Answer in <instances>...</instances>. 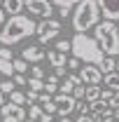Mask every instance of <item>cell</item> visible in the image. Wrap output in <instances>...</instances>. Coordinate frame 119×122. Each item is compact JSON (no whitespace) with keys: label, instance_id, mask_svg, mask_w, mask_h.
I'll return each mask as SVG.
<instances>
[{"label":"cell","instance_id":"cell-43","mask_svg":"<svg viewBox=\"0 0 119 122\" xmlns=\"http://www.w3.org/2000/svg\"><path fill=\"white\" fill-rule=\"evenodd\" d=\"M0 2H2V0H0Z\"/></svg>","mask_w":119,"mask_h":122},{"label":"cell","instance_id":"cell-35","mask_svg":"<svg viewBox=\"0 0 119 122\" xmlns=\"http://www.w3.org/2000/svg\"><path fill=\"white\" fill-rule=\"evenodd\" d=\"M75 122H93V117H91V115H79Z\"/></svg>","mask_w":119,"mask_h":122},{"label":"cell","instance_id":"cell-40","mask_svg":"<svg viewBox=\"0 0 119 122\" xmlns=\"http://www.w3.org/2000/svg\"><path fill=\"white\" fill-rule=\"evenodd\" d=\"M114 71H117V73H119V61H117V68H114Z\"/></svg>","mask_w":119,"mask_h":122},{"label":"cell","instance_id":"cell-33","mask_svg":"<svg viewBox=\"0 0 119 122\" xmlns=\"http://www.w3.org/2000/svg\"><path fill=\"white\" fill-rule=\"evenodd\" d=\"M0 59H9V61H12V49L2 45V47H0Z\"/></svg>","mask_w":119,"mask_h":122},{"label":"cell","instance_id":"cell-26","mask_svg":"<svg viewBox=\"0 0 119 122\" xmlns=\"http://www.w3.org/2000/svg\"><path fill=\"white\" fill-rule=\"evenodd\" d=\"M40 94H42V92H33V89L26 92V101H28V106H30V103H40Z\"/></svg>","mask_w":119,"mask_h":122},{"label":"cell","instance_id":"cell-32","mask_svg":"<svg viewBox=\"0 0 119 122\" xmlns=\"http://www.w3.org/2000/svg\"><path fill=\"white\" fill-rule=\"evenodd\" d=\"M65 66H68V68H73V71H79L82 61H79V59H75V56H73V59H68V61H65Z\"/></svg>","mask_w":119,"mask_h":122},{"label":"cell","instance_id":"cell-31","mask_svg":"<svg viewBox=\"0 0 119 122\" xmlns=\"http://www.w3.org/2000/svg\"><path fill=\"white\" fill-rule=\"evenodd\" d=\"M40 106H42V110H45V113L56 115V106H54V101H47V103H40Z\"/></svg>","mask_w":119,"mask_h":122},{"label":"cell","instance_id":"cell-38","mask_svg":"<svg viewBox=\"0 0 119 122\" xmlns=\"http://www.w3.org/2000/svg\"><path fill=\"white\" fill-rule=\"evenodd\" d=\"M56 122H75V120H70V117H59Z\"/></svg>","mask_w":119,"mask_h":122},{"label":"cell","instance_id":"cell-11","mask_svg":"<svg viewBox=\"0 0 119 122\" xmlns=\"http://www.w3.org/2000/svg\"><path fill=\"white\" fill-rule=\"evenodd\" d=\"M47 59H49V63H51V66H54V68H56V75H68V73H65V54H63V52H59V49H56V47H54V49H49V52H47Z\"/></svg>","mask_w":119,"mask_h":122},{"label":"cell","instance_id":"cell-37","mask_svg":"<svg viewBox=\"0 0 119 122\" xmlns=\"http://www.w3.org/2000/svg\"><path fill=\"white\" fill-rule=\"evenodd\" d=\"M2 24H5V10L0 7V28H2Z\"/></svg>","mask_w":119,"mask_h":122},{"label":"cell","instance_id":"cell-18","mask_svg":"<svg viewBox=\"0 0 119 122\" xmlns=\"http://www.w3.org/2000/svg\"><path fill=\"white\" fill-rule=\"evenodd\" d=\"M96 99H101V87L98 85H89L87 89H84V101H96Z\"/></svg>","mask_w":119,"mask_h":122},{"label":"cell","instance_id":"cell-16","mask_svg":"<svg viewBox=\"0 0 119 122\" xmlns=\"http://www.w3.org/2000/svg\"><path fill=\"white\" fill-rule=\"evenodd\" d=\"M103 82H105L107 89H119V73H117V71L105 73V75H103Z\"/></svg>","mask_w":119,"mask_h":122},{"label":"cell","instance_id":"cell-15","mask_svg":"<svg viewBox=\"0 0 119 122\" xmlns=\"http://www.w3.org/2000/svg\"><path fill=\"white\" fill-rule=\"evenodd\" d=\"M51 2H54V7H59V14L65 19V16L70 14V10H73L79 0H51Z\"/></svg>","mask_w":119,"mask_h":122},{"label":"cell","instance_id":"cell-19","mask_svg":"<svg viewBox=\"0 0 119 122\" xmlns=\"http://www.w3.org/2000/svg\"><path fill=\"white\" fill-rule=\"evenodd\" d=\"M93 122H110L112 120V108H103V110H96L93 115Z\"/></svg>","mask_w":119,"mask_h":122},{"label":"cell","instance_id":"cell-34","mask_svg":"<svg viewBox=\"0 0 119 122\" xmlns=\"http://www.w3.org/2000/svg\"><path fill=\"white\" fill-rule=\"evenodd\" d=\"M117 106H119V89H114L112 99H110V108H117Z\"/></svg>","mask_w":119,"mask_h":122},{"label":"cell","instance_id":"cell-28","mask_svg":"<svg viewBox=\"0 0 119 122\" xmlns=\"http://www.w3.org/2000/svg\"><path fill=\"white\" fill-rule=\"evenodd\" d=\"M59 89H61V94H73V89H75V85H73V82H70V80H68V77H65V82H63V85H61Z\"/></svg>","mask_w":119,"mask_h":122},{"label":"cell","instance_id":"cell-8","mask_svg":"<svg viewBox=\"0 0 119 122\" xmlns=\"http://www.w3.org/2000/svg\"><path fill=\"white\" fill-rule=\"evenodd\" d=\"M51 101L56 106V115L59 117H68L75 110V103H77V99L73 94H56V96H51Z\"/></svg>","mask_w":119,"mask_h":122},{"label":"cell","instance_id":"cell-30","mask_svg":"<svg viewBox=\"0 0 119 122\" xmlns=\"http://www.w3.org/2000/svg\"><path fill=\"white\" fill-rule=\"evenodd\" d=\"M30 77H40V80H42V77H45V68H40V66L35 63V66L30 68Z\"/></svg>","mask_w":119,"mask_h":122},{"label":"cell","instance_id":"cell-20","mask_svg":"<svg viewBox=\"0 0 119 122\" xmlns=\"http://www.w3.org/2000/svg\"><path fill=\"white\" fill-rule=\"evenodd\" d=\"M0 73L5 77H12L14 75V66H12V61L9 59H0Z\"/></svg>","mask_w":119,"mask_h":122},{"label":"cell","instance_id":"cell-17","mask_svg":"<svg viewBox=\"0 0 119 122\" xmlns=\"http://www.w3.org/2000/svg\"><path fill=\"white\" fill-rule=\"evenodd\" d=\"M98 68H101V73H112L114 68H117V61H114V56H103V61L98 63Z\"/></svg>","mask_w":119,"mask_h":122},{"label":"cell","instance_id":"cell-41","mask_svg":"<svg viewBox=\"0 0 119 122\" xmlns=\"http://www.w3.org/2000/svg\"><path fill=\"white\" fill-rule=\"evenodd\" d=\"M110 122H119V120H114V117H112V120H110Z\"/></svg>","mask_w":119,"mask_h":122},{"label":"cell","instance_id":"cell-23","mask_svg":"<svg viewBox=\"0 0 119 122\" xmlns=\"http://www.w3.org/2000/svg\"><path fill=\"white\" fill-rule=\"evenodd\" d=\"M14 89H16V85L12 82V77H7V80H2V82H0V92H2L5 96H9Z\"/></svg>","mask_w":119,"mask_h":122},{"label":"cell","instance_id":"cell-12","mask_svg":"<svg viewBox=\"0 0 119 122\" xmlns=\"http://www.w3.org/2000/svg\"><path fill=\"white\" fill-rule=\"evenodd\" d=\"M47 56V52L42 49V47H37V45H30L23 49V54H21V59L23 61H28V63H40V61Z\"/></svg>","mask_w":119,"mask_h":122},{"label":"cell","instance_id":"cell-13","mask_svg":"<svg viewBox=\"0 0 119 122\" xmlns=\"http://www.w3.org/2000/svg\"><path fill=\"white\" fill-rule=\"evenodd\" d=\"M28 117L30 122H51V115L42 110V106H35V103H30L28 108Z\"/></svg>","mask_w":119,"mask_h":122},{"label":"cell","instance_id":"cell-27","mask_svg":"<svg viewBox=\"0 0 119 122\" xmlns=\"http://www.w3.org/2000/svg\"><path fill=\"white\" fill-rule=\"evenodd\" d=\"M26 80H28V77L21 75V73H14V75H12V82H14L16 87H26Z\"/></svg>","mask_w":119,"mask_h":122},{"label":"cell","instance_id":"cell-22","mask_svg":"<svg viewBox=\"0 0 119 122\" xmlns=\"http://www.w3.org/2000/svg\"><path fill=\"white\" fill-rule=\"evenodd\" d=\"M7 101H12V103H16V106H23L26 103V94L23 92H19V89H14L12 94H9V99Z\"/></svg>","mask_w":119,"mask_h":122},{"label":"cell","instance_id":"cell-10","mask_svg":"<svg viewBox=\"0 0 119 122\" xmlns=\"http://www.w3.org/2000/svg\"><path fill=\"white\" fill-rule=\"evenodd\" d=\"M96 5H98L103 19H107V21L119 19V0H96Z\"/></svg>","mask_w":119,"mask_h":122},{"label":"cell","instance_id":"cell-25","mask_svg":"<svg viewBox=\"0 0 119 122\" xmlns=\"http://www.w3.org/2000/svg\"><path fill=\"white\" fill-rule=\"evenodd\" d=\"M75 110H77L79 115H91V108H89V101H84V99H79V101L75 103Z\"/></svg>","mask_w":119,"mask_h":122},{"label":"cell","instance_id":"cell-42","mask_svg":"<svg viewBox=\"0 0 119 122\" xmlns=\"http://www.w3.org/2000/svg\"><path fill=\"white\" fill-rule=\"evenodd\" d=\"M0 122H2V117H0Z\"/></svg>","mask_w":119,"mask_h":122},{"label":"cell","instance_id":"cell-24","mask_svg":"<svg viewBox=\"0 0 119 122\" xmlns=\"http://www.w3.org/2000/svg\"><path fill=\"white\" fill-rule=\"evenodd\" d=\"M12 66H14V73H21V75H26V73H28V61H23V59L12 61Z\"/></svg>","mask_w":119,"mask_h":122},{"label":"cell","instance_id":"cell-5","mask_svg":"<svg viewBox=\"0 0 119 122\" xmlns=\"http://www.w3.org/2000/svg\"><path fill=\"white\" fill-rule=\"evenodd\" d=\"M59 33H61V21H56V19H42V21L35 26V35H37V40H40L42 45L56 40Z\"/></svg>","mask_w":119,"mask_h":122},{"label":"cell","instance_id":"cell-3","mask_svg":"<svg viewBox=\"0 0 119 122\" xmlns=\"http://www.w3.org/2000/svg\"><path fill=\"white\" fill-rule=\"evenodd\" d=\"M70 14H73V19H70L73 21V28L77 33H84V30L93 28L101 21V10H98L96 0H79L70 10Z\"/></svg>","mask_w":119,"mask_h":122},{"label":"cell","instance_id":"cell-14","mask_svg":"<svg viewBox=\"0 0 119 122\" xmlns=\"http://www.w3.org/2000/svg\"><path fill=\"white\" fill-rule=\"evenodd\" d=\"M2 10L5 14H21L23 12V0H2Z\"/></svg>","mask_w":119,"mask_h":122},{"label":"cell","instance_id":"cell-39","mask_svg":"<svg viewBox=\"0 0 119 122\" xmlns=\"http://www.w3.org/2000/svg\"><path fill=\"white\" fill-rule=\"evenodd\" d=\"M2 103H5V94L0 92V106H2Z\"/></svg>","mask_w":119,"mask_h":122},{"label":"cell","instance_id":"cell-7","mask_svg":"<svg viewBox=\"0 0 119 122\" xmlns=\"http://www.w3.org/2000/svg\"><path fill=\"white\" fill-rule=\"evenodd\" d=\"M26 115H28L26 108L16 106V103H12V101H5V103L0 106V117H2V122H23Z\"/></svg>","mask_w":119,"mask_h":122},{"label":"cell","instance_id":"cell-36","mask_svg":"<svg viewBox=\"0 0 119 122\" xmlns=\"http://www.w3.org/2000/svg\"><path fill=\"white\" fill-rule=\"evenodd\" d=\"M47 82H49V85H59V75H49Z\"/></svg>","mask_w":119,"mask_h":122},{"label":"cell","instance_id":"cell-29","mask_svg":"<svg viewBox=\"0 0 119 122\" xmlns=\"http://www.w3.org/2000/svg\"><path fill=\"white\" fill-rule=\"evenodd\" d=\"M56 49L63 52V54H68V52H70V40H59V42H56Z\"/></svg>","mask_w":119,"mask_h":122},{"label":"cell","instance_id":"cell-1","mask_svg":"<svg viewBox=\"0 0 119 122\" xmlns=\"http://www.w3.org/2000/svg\"><path fill=\"white\" fill-rule=\"evenodd\" d=\"M35 21L26 14H12L0 28V45L5 47H12L21 40H26L30 35H35Z\"/></svg>","mask_w":119,"mask_h":122},{"label":"cell","instance_id":"cell-21","mask_svg":"<svg viewBox=\"0 0 119 122\" xmlns=\"http://www.w3.org/2000/svg\"><path fill=\"white\" fill-rule=\"evenodd\" d=\"M26 85H28V89H33V92H45V82H42L40 77H28Z\"/></svg>","mask_w":119,"mask_h":122},{"label":"cell","instance_id":"cell-6","mask_svg":"<svg viewBox=\"0 0 119 122\" xmlns=\"http://www.w3.org/2000/svg\"><path fill=\"white\" fill-rule=\"evenodd\" d=\"M23 7L33 16H42V19H51V14H54V2L51 0H23Z\"/></svg>","mask_w":119,"mask_h":122},{"label":"cell","instance_id":"cell-9","mask_svg":"<svg viewBox=\"0 0 119 122\" xmlns=\"http://www.w3.org/2000/svg\"><path fill=\"white\" fill-rule=\"evenodd\" d=\"M79 80L84 82V85H98L101 80H103V73H101V68L96 66V63H84V66H79Z\"/></svg>","mask_w":119,"mask_h":122},{"label":"cell","instance_id":"cell-4","mask_svg":"<svg viewBox=\"0 0 119 122\" xmlns=\"http://www.w3.org/2000/svg\"><path fill=\"white\" fill-rule=\"evenodd\" d=\"M93 40L98 42V47L103 49L105 56H117L119 54V28L114 26V21H98L93 26Z\"/></svg>","mask_w":119,"mask_h":122},{"label":"cell","instance_id":"cell-2","mask_svg":"<svg viewBox=\"0 0 119 122\" xmlns=\"http://www.w3.org/2000/svg\"><path fill=\"white\" fill-rule=\"evenodd\" d=\"M70 52L75 54V59L84 61V63H101L103 61V49L98 47V42L87 35V33H75V38L70 40Z\"/></svg>","mask_w":119,"mask_h":122}]
</instances>
